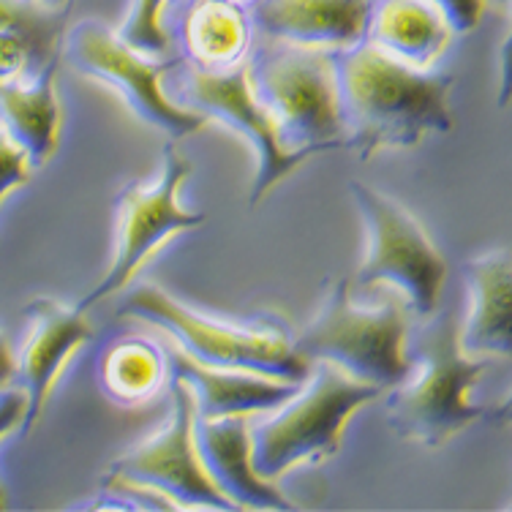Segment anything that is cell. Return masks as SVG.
<instances>
[{
	"label": "cell",
	"instance_id": "1",
	"mask_svg": "<svg viewBox=\"0 0 512 512\" xmlns=\"http://www.w3.org/2000/svg\"><path fill=\"white\" fill-rule=\"evenodd\" d=\"M335 71L346 148L360 161L379 150L417 148L428 134L453 131V74L412 69L365 39L335 52Z\"/></svg>",
	"mask_w": 512,
	"mask_h": 512
},
{
	"label": "cell",
	"instance_id": "2",
	"mask_svg": "<svg viewBox=\"0 0 512 512\" xmlns=\"http://www.w3.org/2000/svg\"><path fill=\"white\" fill-rule=\"evenodd\" d=\"M423 322L414 338L409 335L404 376L382 393L384 414L404 442L439 450L469 425L496 420V409L472 401L474 384L491 360L463 352L455 311H434Z\"/></svg>",
	"mask_w": 512,
	"mask_h": 512
},
{
	"label": "cell",
	"instance_id": "3",
	"mask_svg": "<svg viewBox=\"0 0 512 512\" xmlns=\"http://www.w3.org/2000/svg\"><path fill=\"white\" fill-rule=\"evenodd\" d=\"M118 316L158 327L199 363L286 382H306L311 374V363L295 349L292 327L276 314L256 316L251 322H224L180 303L164 286L139 281L126 286Z\"/></svg>",
	"mask_w": 512,
	"mask_h": 512
},
{
	"label": "cell",
	"instance_id": "4",
	"mask_svg": "<svg viewBox=\"0 0 512 512\" xmlns=\"http://www.w3.org/2000/svg\"><path fill=\"white\" fill-rule=\"evenodd\" d=\"M248 79L286 148L319 153L346 148L335 52L254 36Z\"/></svg>",
	"mask_w": 512,
	"mask_h": 512
},
{
	"label": "cell",
	"instance_id": "5",
	"mask_svg": "<svg viewBox=\"0 0 512 512\" xmlns=\"http://www.w3.org/2000/svg\"><path fill=\"white\" fill-rule=\"evenodd\" d=\"M376 398H382V390L374 384L360 382L327 360L311 363L300 390L270 420L251 423L256 474L276 483L297 463L330 461L341 450L349 417Z\"/></svg>",
	"mask_w": 512,
	"mask_h": 512
},
{
	"label": "cell",
	"instance_id": "6",
	"mask_svg": "<svg viewBox=\"0 0 512 512\" xmlns=\"http://www.w3.org/2000/svg\"><path fill=\"white\" fill-rule=\"evenodd\" d=\"M412 311L401 297L360 306L349 278H327L319 314L295 335V349L308 363L338 365L341 371L387 390L406 371V344Z\"/></svg>",
	"mask_w": 512,
	"mask_h": 512
},
{
	"label": "cell",
	"instance_id": "7",
	"mask_svg": "<svg viewBox=\"0 0 512 512\" xmlns=\"http://www.w3.org/2000/svg\"><path fill=\"white\" fill-rule=\"evenodd\" d=\"M349 191L368 229L363 265L349 284L360 289L395 286L412 316L420 319L439 311L447 262L423 224L409 207L363 180H349Z\"/></svg>",
	"mask_w": 512,
	"mask_h": 512
},
{
	"label": "cell",
	"instance_id": "8",
	"mask_svg": "<svg viewBox=\"0 0 512 512\" xmlns=\"http://www.w3.org/2000/svg\"><path fill=\"white\" fill-rule=\"evenodd\" d=\"M194 164L169 142L161 156V167L150 180H131L120 188L115 197V243H112V262L99 284L88 297L79 300V308L88 311L101 300L123 292L142 265L167 240L180 232L197 229L207 218L202 213L186 210L178 202L180 186L191 178Z\"/></svg>",
	"mask_w": 512,
	"mask_h": 512
},
{
	"label": "cell",
	"instance_id": "9",
	"mask_svg": "<svg viewBox=\"0 0 512 512\" xmlns=\"http://www.w3.org/2000/svg\"><path fill=\"white\" fill-rule=\"evenodd\" d=\"M164 93L180 107L197 109L207 120H221L224 126L235 128L256 148V178L251 186L248 205L256 207L270 188L303 167L308 158L322 156L314 148H286L278 128L270 118L265 104L256 99L251 79H248V58L229 69H199L194 63L178 58V63L164 77Z\"/></svg>",
	"mask_w": 512,
	"mask_h": 512
},
{
	"label": "cell",
	"instance_id": "10",
	"mask_svg": "<svg viewBox=\"0 0 512 512\" xmlns=\"http://www.w3.org/2000/svg\"><path fill=\"white\" fill-rule=\"evenodd\" d=\"M60 55L77 74L115 90L142 123L172 139L191 137L205 128L207 118L202 112L180 107L164 93V77L178 58H148L131 50L118 30L93 17L66 25Z\"/></svg>",
	"mask_w": 512,
	"mask_h": 512
},
{
	"label": "cell",
	"instance_id": "11",
	"mask_svg": "<svg viewBox=\"0 0 512 512\" xmlns=\"http://www.w3.org/2000/svg\"><path fill=\"white\" fill-rule=\"evenodd\" d=\"M172 414L145 442L109 463L104 480H126L161 493L178 510H237L210 480L194 444L197 401L186 379L169 376Z\"/></svg>",
	"mask_w": 512,
	"mask_h": 512
},
{
	"label": "cell",
	"instance_id": "12",
	"mask_svg": "<svg viewBox=\"0 0 512 512\" xmlns=\"http://www.w3.org/2000/svg\"><path fill=\"white\" fill-rule=\"evenodd\" d=\"M25 335L17 355V382L28 398V412L22 420V434H30L44 414L52 387L58 384L63 368L82 346L88 344L90 330L85 311L55 297H36L25 311Z\"/></svg>",
	"mask_w": 512,
	"mask_h": 512
},
{
	"label": "cell",
	"instance_id": "13",
	"mask_svg": "<svg viewBox=\"0 0 512 512\" xmlns=\"http://www.w3.org/2000/svg\"><path fill=\"white\" fill-rule=\"evenodd\" d=\"M256 39L338 52L365 39L371 0H240Z\"/></svg>",
	"mask_w": 512,
	"mask_h": 512
},
{
	"label": "cell",
	"instance_id": "14",
	"mask_svg": "<svg viewBox=\"0 0 512 512\" xmlns=\"http://www.w3.org/2000/svg\"><path fill=\"white\" fill-rule=\"evenodd\" d=\"M194 444L210 480L237 510H295L276 483L259 477L251 461V414L197 417Z\"/></svg>",
	"mask_w": 512,
	"mask_h": 512
},
{
	"label": "cell",
	"instance_id": "15",
	"mask_svg": "<svg viewBox=\"0 0 512 512\" xmlns=\"http://www.w3.org/2000/svg\"><path fill=\"white\" fill-rule=\"evenodd\" d=\"M161 22L169 41L180 44V58L199 69L237 66L254 44V28L240 0H172Z\"/></svg>",
	"mask_w": 512,
	"mask_h": 512
},
{
	"label": "cell",
	"instance_id": "16",
	"mask_svg": "<svg viewBox=\"0 0 512 512\" xmlns=\"http://www.w3.org/2000/svg\"><path fill=\"white\" fill-rule=\"evenodd\" d=\"M463 281L469 308L458 327V341L469 357L510 360L512 355V259L507 248H493L466 259Z\"/></svg>",
	"mask_w": 512,
	"mask_h": 512
},
{
	"label": "cell",
	"instance_id": "17",
	"mask_svg": "<svg viewBox=\"0 0 512 512\" xmlns=\"http://www.w3.org/2000/svg\"><path fill=\"white\" fill-rule=\"evenodd\" d=\"M161 341L167 349L169 371H172V376L186 379L188 387L194 390L197 417H205V420L229 417V414L273 412L281 404H286L303 384L199 363L169 335L161 333Z\"/></svg>",
	"mask_w": 512,
	"mask_h": 512
},
{
	"label": "cell",
	"instance_id": "18",
	"mask_svg": "<svg viewBox=\"0 0 512 512\" xmlns=\"http://www.w3.org/2000/svg\"><path fill=\"white\" fill-rule=\"evenodd\" d=\"M455 39L434 0H371L365 41L412 69H434Z\"/></svg>",
	"mask_w": 512,
	"mask_h": 512
},
{
	"label": "cell",
	"instance_id": "19",
	"mask_svg": "<svg viewBox=\"0 0 512 512\" xmlns=\"http://www.w3.org/2000/svg\"><path fill=\"white\" fill-rule=\"evenodd\" d=\"M69 9L44 0H0V88L63 60Z\"/></svg>",
	"mask_w": 512,
	"mask_h": 512
},
{
	"label": "cell",
	"instance_id": "20",
	"mask_svg": "<svg viewBox=\"0 0 512 512\" xmlns=\"http://www.w3.org/2000/svg\"><path fill=\"white\" fill-rule=\"evenodd\" d=\"M63 60L0 88V123L28 150L33 167H44L60 142L58 69Z\"/></svg>",
	"mask_w": 512,
	"mask_h": 512
},
{
	"label": "cell",
	"instance_id": "21",
	"mask_svg": "<svg viewBox=\"0 0 512 512\" xmlns=\"http://www.w3.org/2000/svg\"><path fill=\"white\" fill-rule=\"evenodd\" d=\"M169 357L161 338L126 333L99 355V387L112 404L142 406L169 382Z\"/></svg>",
	"mask_w": 512,
	"mask_h": 512
},
{
	"label": "cell",
	"instance_id": "22",
	"mask_svg": "<svg viewBox=\"0 0 512 512\" xmlns=\"http://www.w3.org/2000/svg\"><path fill=\"white\" fill-rule=\"evenodd\" d=\"M167 6L169 0H131L118 36L131 50L142 52L148 58H167L169 36L161 22Z\"/></svg>",
	"mask_w": 512,
	"mask_h": 512
},
{
	"label": "cell",
	"instance_id": "23",
	"mask_svg": "<svg viewBox=\"0 0 512 512\" xmlns=\"http://www.w3.org/2000/svg\"><path fill=\"white\" fill-rule=\"evenodd\" d=\"M33 161L28 150L22 148L17 139L11 137L6 126L0 123V202L9 197L11 191L28 186L33 178Z\"/></svg>",
	"mask_w": 512,
	"mask_h": 512
},
{
	"label": "cell",
	"instance_id": "24",
	"mask_svg": "<svg viewBox=\"0 0 512 512\" xmlns=\"http://www.w3.org/2000/svg\"><path fill=\"white\" fill-rule=\"evenodd\" d=\"M434 3L442 9L447 22L453 25L455 36H463V33L477 28L483 20L485 6H488V0H434Z\"/></svg>",
	"mask_w": 512,
	"mask_h": 512
},
{
	"label": "cell",
	"instance_id": "25",
	"mask_svg": "<svg viewBox=\"0 0 512 512\" xmlns=\"http://www.w3.org/2000/svg\"><path fill=\"white\" fill-rule=\"evenodd\" d=\"M25 412H28V398L22 387L11 384L6 390H0V439L22 428ZM0 510H3V488H0Z\"/></svg>",
	"mask_w": 512,
	"mask_h": 512
},
{
	"label": "cell",
	"instance_id": "26",
	"mask_svg": "<svg viewBox=\"0 0 512 512\" xmlns=\"http://www.w3.org/2000/svg\"><path fill=\"white\" fill-rule=\"evenodd\" d=\"M14 382H17V355L9 335L0 330V390H6Z\"/></svg>",
	"mask_w": 512,
	"mask_h": 512
},
{
	"label": "cell",
	"instance_id": "27",
	"mask_svg": "<svg viewBox=\"0 0 512 512\" xmlns=\"http://www.w3.org/2000/svg\"><path fill=\"white\" fill-rule=\"evenodd\" d=\"M44 3H50L52 9H71L74 0H44Z\"/></svg>",
	"mask_w": 512,
	"mask_h": 512
},
{
	"label": "cell",
	"instance_id": "28",
	"mask_svg": "<svg viewBox=\"0 0 512 512\" xmlns=\"http://www.w3.org/2000/svg\"><path fill=\"white\" fill-rule=\"evenodd\" d=\"M488 3H493V6H504V9L510 6V0H488Z\"/></svg>",
	"mask_w": 512,
	"mask_h": 512
},
{
	"label": "cell",
	"instance_id": "29",
	"mask_svg": "<svg viewBox=\"0 0 512 512\" xmlns=\"http://www.w3.org/2000/svg\"><path fill=\"white\" fill-rule=\"evenodd\" d=\"M169 3H172V0H169Z\"/></svg>",
	"mask_w": 512,
	"mask_h": 512
}]
</instances>
